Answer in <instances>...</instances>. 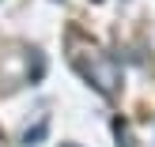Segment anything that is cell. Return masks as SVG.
Instances as JSON below:
<instances>
[{
  "label": "cell",
  "instance_id": "obj_1",
  "mask_svg": "<svg viewBox=\"0 0 155 147\" xmlns=\"http://www.w3.org/2000/svg\"><path fill=\"white\" fill-rule=\"evenodd\" d=\"M68 60H72V68L95 91H102V94H114V91L121 87V68H117V60H114L110 53H102L98 45L80 42V34H72V53H68Z\"/></svg>",
  "mask_w": 155,
  "mask_h": 147
},
{
  "label": "cell",
  "instance_id": "obj_2",
  "mask_svg": "<svg viewBox=\"0 0 155 147\" xmlns=\"http://www.w3.org/2000/svg\"><path fill=\"white\" fill-rule=\"evenodd\" d=\"M61 147H80V143H61Z\"/></svg>",
  "mask_w": 155,
  "mask_h": 147
}]
</instances>
